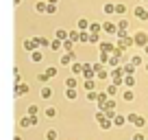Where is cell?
<instances>
[{"instance_id": "6da1fadb", "label": "cell", "mask_w": 148, "mask_h": 140, "mask_svg": "<svg viewBox=\"0 0 148 140\" xmlns=\"http://www.w3.org/2000/svg\"><path fill=\"white\" fill-rule=\"evenodd\" d=\"M135 16H137V18H142V20H146V18H148V13H146L144 9H139V7H137V9H135Z\"/></svg>"}, {"instance_id": "7a4b0ae2", "label": "cell", "mask_w": 148, "mask_h": 140, "mask_svg": "<svg viewBox=\"0 0 148 140\" xmlns=\"http://www.w3.org/2000/svg\"><path fill=\"white\" fill-rule=\"evenodd\" d=\"M135 42H137V44H146V35H144V33H139V35L135 37Z\"/></svg>"}, {"instance_id": "3957f363", "label": "cell", "mask_w": 148, "mask_h": 140, "mask_svg": "<svg viewBox=\"0 0 148 140\" xmlns=\"http://www.w3.org/2000/svg\"><path fill=\"white\" fill-rule=\"evenodd\" d=\"M55 72H57L55 68H48V70H46V77H55Z\"/></svg>"}, {"instance_id": "277c9868", "label": "cell", "mask_w": 148, "mask_h": 140, "mask_svg": "<svg viewBox=\"0 0 148 140\" xmlns=\"http://www.w3.org/2000/svg\"><path fill=\"white\" fill-rule=\"evenodd\" d=\"M74 96H76V92H74V90H70V88H68V99H74Z\"/></svg>"}, {"instance_id": "5b68a950", "label": "cell", "mask_w": 148, "mask_h": 140, "mask_svg": "<svg viewBox=\"0 0 148 140\" xmlns=\"http://www.w3.org/2000/svg\"><path fill=\"white\" fill-rule=\"evenodd\" d=\"M15 92H17V94H24V92H26V86H20Z\"/></svg>"}, {"instance_id": "8992f818", "label": "cell", "mask_w": 148, "mask_h": 140, "mask_svg": "<svg viewBox=\"0 0 148 140\" xmlns=\"http://www.w3.org/2000/svg\"><path fill=\"white\" fill-rule=\"evenodd\" d=\"M46 136H48V140H55V138H57V134H55V131H48Z\"/></svg>"}, {"instance_id": "52a82bcc", "label": "cell", "mask_w": 148, "mask_h": 140, "mask_svg": "<svg viewBox=\"0 0 148 140\" xmlns=\"http://www.w3.org/2000/svg\"><path fill=\"white\" fill-rule=\"evenodd\" d=\"M133 140H144V136L142 134H135V136H133Z\"/></svg>"}]
</instances>
